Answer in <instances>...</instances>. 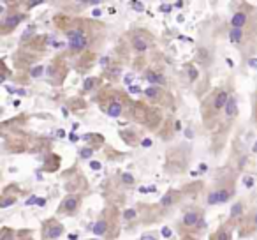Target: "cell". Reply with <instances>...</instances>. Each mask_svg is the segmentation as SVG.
<instances>
[{
  "mask_svg": "<svg viewBox=\"0 0 257 240\" xmlns=\"http://www.w3.org/2000/svg\"><path fill=\"white\" fill-rule=\"evenodd\" d=\"M99 85H100V79L99 78H88V79H85V83H83V92H85V94L92 92V90L97 89Z\"/></svg>",
  "mask_w": 257,
  "mask_h": 240,
  "instance_id": "22",
  "label": "cell"
},
{
  "mask_svg": "<svg viewBox=\"0 0 257 240\" xmlns=\"http://www.w3.org/2000/svg\"><path fill=\"white\" fill-rule=\"evenodd\" d=\"M136 214H138V212L134 210V208H128V210L123 212V217L125 219H134V217H136Z\"/></svg>",
  "mask_w": 257,
  "mask_h": 240,
  "instance_id": "30",
  "label": "cell"
},
{
  "mask_svg": "<svg viewBox=\"0 0 257 240\" xmlns=\"http://www.w3.org/2000/svg\"><path fill=\"white\" fill-rule=\"evenodd\" d=\"M232 194H234V186L231 182L227 186H218L217 189H213L208 194V205H222L231 200Z\"/></svg>",
  "mask_w": 257,
  "mask_h": 240,
  "instance_id": "9",
  "label": "cell"
},
{
  "mask_svg": "<svg viewBox=\"0 0 257 240\" xmlns=\"http://www.w3.org/2000/svg\"><path fill=\"white\" fill-rule=\"evenodd\" d=\"M183 69H185V71H187V74H189V79H190V82H196V79L199 78V71H197V67H196V65H194V64H190V62H189V64H185V65H183Z\"/></svg>",
  "mask_w": 257,
  "mask_h": 240,
  "instance_id": "23",
  "label": "cell"
},
{
  "mask_svg": "<svg viewBox=\"0 0 257 240\" xmlns=\"http://www.w3.org/2000/svg\"><path fill=\"white\" fill-rule=\"evenodd\" d=\"M128 92H133V94H141V89H140V87H131V89H128Z\"/></svg>",
  "mask_w": 257,
  "mask_h": 240,
  "instance_id": "33",
  "label": "cell"
},
{
  "mask_svg": "<svg viewBox=\"0 0 257 240\" xmlns=\"http://www.w3.org/2000/svg\"><path fill=\"white\" fill-rule=\"evenodd\" d=\"M120 134H121V138H123V141L125 143H128V145H133V147H136V145H140V143H143V141L140 140V136H138L136 133H134L133 129H121L120 131Z\"/></svg>",
  "mask_w": 257,
  "mask_h": 240,
  "instance_id": "20",
  "label": "cell"
},
{
  "mask_svg": "<svg viewBox=\"0 0 257 240\" xmlns=\"http://www.w3.org/2000/svg\"><path fill=\"white\" fill-rule=\"evenodd\" d=\"M145 79L150 83V87H168V78L162 71L159 69H147L145 71Z\"/></svg>",
  "mask_w": 257,
  "mask_h": 240,
  "instance_id": "13",
  "label": "cell"
},
{
  "mask_svg": "<svg viewBox=\"0 0 257 240\" xmlns=\"http://www.w3.org/2000/svg\"><path fill=\"white\" fill-rule=\"evenodd\" d=\"M20 233L15 231L13 228H9V226H2V229H0V240H18L16 236H18Z\"/></svg>",
  "mask_w": 257,
  "mask_h": 240,
  "instance_id": "21",
  "label": "cell"
},
{
  "mask_svg": "<svg viewBox=\"0 0 257 240\" xmlns=\"http://www.w3.org/2000/svg\"><path fill=\"white\" fill-rule=\"evenodd\" d=\"M97 103L104 110V113L109 115L113 118H118L125 113V111H131L134 103H131L128 96H125L120 90H111L106 89L97 96Z\"/></svg>",
  "mask_w": 257,
  "mask_h": 240,
  "instance_id": "2",
  "label": "cell"
},
{
  "mask_svg": "<svg viewBox=\"0 0 257 240\" xmlns=\"http://www.w3.org/2000/svg\"><path fill=\"white\" fill-rule=\"evenodd\" d=\"M140 240H159V238H157V235H155V233H145Z\"/></svg>",
  "mask_w": 257,
  "mask_h": 240,
  "instance_id": "31",
  "label": "cell"
},
{
  "mask_svg": "<svg viewBox=\"0 0 257 240\" xmlns=\"http://www.w3.org/2000/svg\"><path fill=\"white\" fill-rule=\"evenodd\" d=\"M250 13H252V8L248 4H241V8L232 15L231 29H246V25L250 23Z\"/></svg>",
  "mask_w": 257,
  "mask_h": 240,
  "instance_id": "11",
  "label": "cell"
},
{
  "mask_svg": "<svg viewBox=\"0 0 257 240\" xmlns=\"http://www.w3.org/2000/svg\"><path fill=\"white\" fill-rule=\"evenodd\" d=\"M43 72H44L43 65H36V67L30 69L29 74H30V78H39V76H43Z\"/></svg>",
  "mask_w": 257,
  "mask_h": 240,
  "instance_id": "26",
  "label": "cell"
},
{
  "mask_svg": "<svg viewBox=\"0 0 257 240\" xmlns=\"http://www.w3.org/2000/svg\"><path fill=\"white\" fill-rule=\"evenodd\" d=\"M95 236H116L118 233V214L114 208H106L92 228Z\"/></svg>",
  "mask_w": 257,
  "mask_h": 240,
  "instance_id": "3",
  "label": "cell"
},
{
  "mask_svg": "<svg viewBox=\"0 0 257 240\" xmlns=\"http://www.w3.org/2000/svg\"><path fill=\"white\" fill-rule=\"evenodd\" d=\"M243 210H245V205H243V201H238V203L232 205L231 214H229V221H227V222H231V224H234V222H241V219L245 217Z\"/></svg>",
  "mask_w": 257,
  "mask_h": 240,
  "instance_id": "18",
  "label": "cell"
},
{
  "mask_svg": "<svg viewBox=\"0 0 257 240\" xmlns=\"http://www.w3.org/2000/svg\"><path fill=\"white\" fill-rule=\"evenodd\" d=\"M81 196L79 194H67V196L62 200V203L58 205L57 214L62 215V217H71V215H76L81 208Z\"/></svg>",
  "mask_w": 257,
  "mask_h": 240,
  "instance_id": "6",
  "label": "cell"
},
{
  "mask_svg": "<svg viewBox=\"0 0 257 240\" xmlns=\"http://www.w3.org/2000/svg\"><path fill=\"white\" fill-rule=\"evenodd\" d=\"M64 235V224L57 217H50L41 226V238L43 240H57Z\"/></svg>",
  "mask_w": 257,
  "mask_h": 240,
  "instance_id": "7",
  "label": "cell"
},
{
  "mask_svg": "<svg viewBox=\"0 0 257 240\" xmlns=\"http://www.w3.org/2000/svg\"><path fill=\"white\" fill-rule=\"evenodd\" d=\"M131 6H133V8L136 9V11H143V9H145V6L141 4V2H133Z\"/></svg>",
  "mask_w": 257,
  "mask_h": 240,
  "instance_id": "32",
  "label": "cell"
},
{
  "mask_svg": "<svg viewBox=\"0 0 257 240\" xmlns=\"http://www.w3.org/2000/svg\"><path fill=\"white\" fill-rule=\"evenodd\" d=\"M180 198H182V193H180V191L169 189L168 193L161 198V201H159V207H161V208H169V207H173V205L178 203Z\"/></svg>",
  "mask_w": 257,
  "mask_h": 240,
  "instance_id": "15",
  "label": "cell"
},
{
  "mask_svg": "<svg viewBox=\"0 0 257 240\" xmlns=\"http://www.w3.org/2000/svg\"><path fill=\"white\" fill-rule=\"evenodd\" d=\"M229 96H231V94H229L224 87H218V89L211 90L210 96L203 101V104H201V115H203V122L208 129L217 126L218 118L224 115Z\"/></svg>",
  "mask_w": 257,
  "mask_h": 240,
  "instance_id": "1",
  "label": "cell"
},
{
  "mask_svg": "<svg viewBox=\"0 0 257 240\" xmlns=\"http://www.w3.org/2000/svg\"><path fill=\"white\" fill-rule=\"evenodd\" d=\"M229 41L234 46H241L245 41V29H229Z\"/></svg>",
  "mask_w": 257,
  "mask_h": 240,
  "instance_id": "19",
  "label": "cell"
},
{
  "mask_svg": "<svg viewBox=\"0 0 257 240\" xmlns=\"http://www.w3.org/2000/svg\"><path fill=\"white\" fill-rule=\"evenodd\" d=\"M152 36L148 32H145V30H138V32H134L133 36H131V44H133V50L136 51V53L143 55L147 53L148 50H150L152 46Z\"/></svg>",
  "mask_w": 257,
  "mask_h": 240,
  "instance_id": "10",
  "label": "cell"
},
{
  "mask_svg": "<svg viewBox=\"0 0 257 240\" xmlns=\"http://www.w3.org/2000/svg\"><path fill=\"white\" fill-rule=\"evenodd\" d=\"M143 94L150 103L155 104H169V101H171V94L166 92L162 87H148Z\"/></svg>",
  "mask_w": 257,
  "mask_h": 240,
  "instance_id": "12",
  "label": "cell"
},
{
  "mask_svg": "<svg viewBox=\"0 0 257 240\" xmlns=\"http://www.w3.org/2000/svg\"><path fill=\"white\" fill-rule=\"evenodd\" d=\"M141 145H143V147H150V145H152V141H150V140H145Z\"/></svg>",
  "mask_w": 257,
  "mask_h": 240,
  "instance_id": "37",
  "label": "cell"
},
{
  "mask_svg": "<svg viewBox=\"0 0 257 240\" xmlns=\"http://www.w3.org/2000/svg\"><path fill=\"white\" fill-rule=\"evenodd\" d=\"M203 215H204L203 208H199V207L189 208V210L182 215V219H180V224H178L180 229H183V231H187V233L203 231V229L206 228V222H204Z\"/></svg>",
  "mask_w": 257,
  "mask_h": 240,
  "instance_id": "5",
  "label": "cell"
},
{
  "mask_svg": "<svg viewBox=\"0 0 257 240\" xmlns=\"http://www.w3.org/2000/svg\"><path fill=\"white\" fill-rule=\"evenodd\" d=\"M18 201V196H11V194H8L4 191V196H2V201H0V208H8L9 205L16 203Z\"/></svg>",
  "mask_w": 257,
  "mask_h": 240,
  "instance_id": "24",
  "label": "cell"
},
{
  "mask_svg": "<svg viewBox=\"0 0 257 240\" xmlns=\"http://www.w3.org/2000/svg\"><path fill=\"white\" fill-rule=\"evenodd\" d=\"M121 182H123L125 186H134V182H136V180H134L133 175H128V173H123V175H121Z\"/></svg>",
  "mask_w": 257,
  "mask_h": 240,
  "instance_id": "29",
  "label": "cell"
},
{
  "mask_svg": "<svg viewBox=\"0 0 257 240\" xmlns=\"http://www.w3.org/2000/svg\"><path fill=\"white\" fill-rule=\"evenodd\" d=\"M255 229H257V210H252L239 222V235H250Z\"/></svg>",
  "mask_w": 257,
  "mask_h": 240,
  "instance_id": "14",
  "label": "cell"
},
{
  "mask_svg": "<svg viewBox=\"0 0 257 240\" xmlns=\"http://www.w3.org/2000/svg\"><path fill=\"white\" fill-rule=\"evenodd\" d=\"M79 155H81V159H90L93 155V147L81 148V150H79Z\"/></svg>",
  "mask_w": 257,
  "mask_h": 240,
  "instance_id": "28",
  "label": "cell"
},
{
  "mask_svg": "<svg viewBox=\"0 0 257 240\" xmlns=\"http://www.w3.org/2000/svg\"><path fill=\"white\" fill-rule=\"evenodd\" d=\"M23 20H25L23 13H6V15L2 16V22H0V36L2 37L9 36Z\"/></svg>",
  "mask_w": 257,
  "mask_h": 240,
  "instance_id": "8",
  "label": "cell"
},
{
  "mask_svg": "<svg viewBox=\"0 0 257 240\" xmlns=\"http://www.w3.org/2000/svg\"><path fill=\"white\" fill-rule=\"evenodd\" d=\"M92 168H93V170H99V168H100V165H99V163H92Z\"/></svg>",
  "mask_w": 257,
  "mask_h": 240,
  "instance_id": "38",
  "label": "cell"
},
{
  "mask_svg": "<svg viewBox=\"0 0 257 240\" xmlns=\"http://www.w3.org/2000/svg\"><path fill=\"white\" fill-rule=\"evenodd\" d=\"M252 120L257 126V92L253 94V99H252Z\"/></svg>",
  "mask_w": 257,
  "mask_h": 240,
  "instance_id": "27",
  "label": "cell"
},
{
  "mask_svg": "<svg viewBox=\"0 0 257 240\" xmlns=\"http://www.w3.org/2000/svg\"><path fill=\"white\" fill-rule=\"evenodd\" d=\"M232 226L231 222H224L213 235L210 236V240H232Z\"/></svg>",
  "mask_w": 257,
  "mask_h": 240,
  "instance_id": "16",
  "label": "cell"
},
{
  "mask_svg": "<svg viewBox=\"0 0 257 240\" xmlns=\"http://www.w3.org/2000/svg\"><path fill=\"white\" fill-rule=\"evenodd\" d=\"M162 235H164V236H171V229H169L168 226H166V228H162Z\"/></svg>",
  "mask_w": 257,
  "mask_h": 240,
  "instance_id": "34",
  "label": "cell"
},
{
  "mask_svg": "<svg viewBox=\"0 0 257 240\" xmlns=\"http://www.w3.org/2000/svg\"><path fill=\"white\" fill-rule=\"evenodd\" d=\"M208 55H210V53H208L206 48H199V51H197V62H201V64H208V62H210L206 58Z\"/></svg>",
  "mask_w": 257,
  "mask_h": 240,
  "instance_id": "25",
  "label": "cell"
},
{
  "mask_svg": "<svg viewBox=\"0 0 257 240\" xmlns=\"http://www.w3.org/2000/svg\"><path fill=\"white\" fill-rule=\"evenodd\" d=\"M248 65H250V67H257V58H255V60H253V58H250Z\"/></svg>",
  "mask_w": 257,
  "mask_h": 240,
  "instance_id": "36",
  "label": "cell"
},
{
  "mask_svg": "<svg viewBox=\"0 0 257 240\" xmlns=\"http://www.w3.org/2000/svg\"><path fill=\"white\" fill-rule=\"evenodd\" d=\"M65 37L69 39V50L72 53H81L92 44V36L88 34V29L83 25H74L65 30Z\"/></svg>",
  "mask_w": 257,
  "mask_h": 240,
  "instance_id": "4",
  "label": "cell"
},
{
  "mask_svg": "<svg viewBox=\"0 0 257 240\" xmlns=\"http://www.w3.org/2000/svg\"><path fill=\"white\" fill-rule=\"evenodd\" d=\"M90 240H100V238H90Z\"/></svg>",
  "mask_w": 257,
  "mask_h": 240,
  "instance_id": "39",
  "label": "cell"
},
{
  "mask_svg": "<svg viewBox=\"0 0 257 240\" xmlns=\"http://www.w3.org/2000/svg\"><path fill=\"white\" fill-rule=\"evenodd\" d=\"M236 115H238V101H236V96L234 94H231L229 96V101L227 104H225V110H224V117L227 122H231V120H234Z\"/></svg>",
  "mask_w": 257,
  "mask_h": 240,
  "instance_id": "17",
  "label": "cell"
},
{
  "mask_svg": "<svg viewBox=\"0 0 257 240\" xmlns=\"http://www.w3.org/2000/svg\"><path fill=\"white\" fill-rule=\"evenodd\" d=\"M161 11H162V13H168V11H171V6H168V4L161 6Z\"/></svg>",
  "mask_w": 257,
  "mask_h": 240,
  "instance_id": "35",
  "label": "cell"
}]
</instances>
